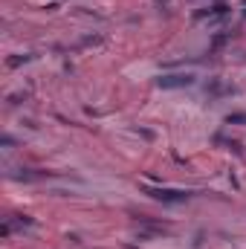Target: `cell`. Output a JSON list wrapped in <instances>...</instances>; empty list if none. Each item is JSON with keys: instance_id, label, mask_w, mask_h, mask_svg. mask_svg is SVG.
I'll return each instance as SVG.
<instances>
[{"instance_id": "1", "label": "cell", "mask_w": 246, "mask_h": 249, "mask_svg": "<svg viewBox=\"0 0 246 249\" xmlns=\"http://www.w3.org/2000/svg\"><path fill=\"white\" fill-rule=\"evenodd\" d=\"M191 81H194L191 75H168V78H159V87H183Z\"/></svg>"}]
</instances>
